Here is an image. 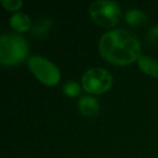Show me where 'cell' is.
<instances>
[{
  "mask_svg": "<svg viewBox=\"0 0 158 158\" xmlns=\"http://www.w3.org/2000/svg\"><path fill=\"white\" fill-rule=\"evenodd\" d=\"M102 57L115 65H129L141 56V44L136 36L125 29H114L102 36L99 42Z\"/></svg>",
  "mask_w": 158,
  "mask_h": 158,
  "instance_id": "1",
  "label": "cell"
},
{
  "mask_svg": "<svg viewBox=\"0 0 158 158\" xmlns=\"http://www.w3.org/2000/svg\"><path fill=\"white\" fill-rule=\"evenodd\" d=\"M28 44L18 34H5L0 38V62L5 66L23 63L28 55Z\"/></svg>",
  "mask_w": 158,
  "mask_h": 158,
  "instance_id": "2",
  "label": "cell"
},
{
  "mask_svg": "<svg viewBox=\"0 0 158 158\" xmlns=\"http://www.w3.org/2000/svg\"><path fill=\"white\" fill-rule=\"evenodd\" d=\"M89 12L93 22L105 28L116 26L121 15L118 5L108 0H99L93 2L89 8Z\"/></svg>",
  "mask_w": 158,
  "mask_h": 158,
  "instance_id": "3",
  "label": "cell"
},
{
  "mask_svg": "<svg viewBox=\"0 0 158 158\" xmlns=\"http://www.w3.org/2000/svg\"><path fill=\"white\" fill-rule=\"evenodd\" d=\"M81 85L85 91L90 94H102L110 89L113 76L103 68H90L82 76Z\"/></svg>",
  "mask_w": 158,
  "mask_h": 158,
  "instance_id": "4",
  "label": "cell"
},
{
  "mask_svg": "<svg viewBox=\"0 0 158 158\" xmlns=\"http://www.w3.org/2000/svg\"><path fill=\"white\" fill-rule=\"evenodd\" d=\"M28 68L35 75L36 78L46 86H55L61 79L59 68L52 62L42 56H31L28 60Z\"/></svg>",
  "mask_w": 158,
  "mask_h": 158,
  "instance_id": "5",
  "label": "cell"
},
{
  "mask_svg": "<svg viewBox=\"0 0 158 158\" xmlns=\"http://www.w3.org/2000/svg\"><path fill=\"white\" fill-rule=\"evenodd\" d=\"M78 108L82 115H85L87 117H92L99 113L100 105L95 98L85 95V97L80 98V100H79Z\"/></svg>",
  "mask_w": 158,
  "mask_h": 158,
  "instance_id": "6",
  "label": "cell"
},
{
  "mask_svg": "<svg viewBox=\"0 0 158 158\" xmlns=\"http://www.w3.org/2000/svg\"><path fill=\"white\" fill-rule=\"evenodd\" d=\"M138 64L140 69L143 73L149 75L152 77L158 78V61L153 57L141 55L138 60Z\"/></svg>",
  "mask_w": 158,
  "mask_h": 158,
  "instance_id": "7",
  "label": "cell"
},
{
  "mask_svg": "<svg viewBox=\"0 0 158 158\" xmlns=\"http://www.w3.org/2000/svg\"><path fill=\"white\" fill-rule=\"evenodd\" d=\"M10 25L16 33H24L31 27V19L24 13H15L10 19Z\"/></svg>",
  "mask_w": 158,
  "mask_h": 158,
  "instance_id": "8",
  "label": "cell"
},
{
  "mask_svg": "<svg viewBox=\"0 0 158 158\" xmlns=\"http://www.w3.org/2000/svg\"><path fill=\"white\" fill-rule=\"evenodd\" d=\"M146 20H147L146 15H145L142 11L136 10V9L130 10L127 13V15H126V21H127V23L134 27L144 24V23L146 22Z\"/></svg>",
  "mask_w": 158,
  "mask_h": 158,
  "instance_id": "9",
  "label": "cell"
},
{
  "mask_svg": "<svg viewBox=\"0 0 158 158\" xmlns=\"http://www.w3.org/2000/svg\"><path fill=\"white\" fill-rule=\"evenodd\" d=\"M64 93L69 98H75L80 93V87L77 82L68 81L64 85Z\"/></svg>",
  "mask_w": 158,
  "mask_h": 158,
  "instance_id": "10",
  "label": "cell"
},
{
  "mask_svg": "<svg viewBox=\"0 0 158 158\" xmlns=\"http://www.w3.org/2000/svg\"><path fill=\"white\" fill-rule=\"evenodd\" d=\"M50 23L51 21L49 19L46 20H41L39 22H37L35 25L33 26V34H38V35H44V34L48 31L49 27H50Z\"/></svg>",
  "mask_w": 158,
  "mask_h": 158,
  "instance_id": "11",
  "label": "cell"
},
{
  "mask_svg": "<svg viewBox=\"0 0 158 158\" xmlns=\"http://www.w3.org/2000/svg\"><path fill=\"white\" fill-rule=\"evenodd\" d=\"M1 5L7 9L8 11H18L23 6L22 0H2Z\"/></svg>",
  "mask_w": 158,
  "mask_h": 158,
  "instance_id": "12",
  "label": "cell"
},
{
  "mask_svg": "<svg viewBox=\"0 0 158 158\" xmlns=\"http://www.w3.org/2000/svg\"><path fill=\"white\" fill-rule=\"evenodd\" d=\"M148 38L149 40H156L158 39V26L153 27L148 33Z\"/></svg>",
  "mask_w": 158,
  "mask_h": 158,
  "instance_id": "13",
  "label": "cell"
}]
</instances>
